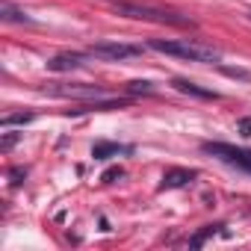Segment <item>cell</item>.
<instances>
[{
  "mask_svg": "<svg viewBox=\"0 0 251 251\" xmlns=\"http://www.w3.org/2000/svg\"><path fill=\"white\" fill-rule=\"evenodd\" d=\"M195 177H198V172H195V169H172V172H166V175H163L160 189H163V192H166V189H180V186L192 183Z\"/></svg>",
  "mask_w": 251,
  "mask_h": 251,
  "instance_id": "obj_8",
  "label": "cell"
},
{
  "mask_svg": "<svg viewBox=\"0 0 251 251\" xmlns=\"http://www.w3.org/2000/svg\"><path fill=\"white\" fill-rule=\"evenodd\" d=\"M0 18H3V21H12V24H33V18H30L24 9L12 6L9 0H3V3H0Z\"/></svg>",
  "mask_w": 251,
  "mask_h": 251,
  "instance_id": "obj_10",
  "label": "cell"
},
{
  "mask_svg": "<svg viewBox=\"0 0 251 251\" xmlns=\"http://www.w3.org/2000/svg\"><path fill=\"white\" fill-rule=\"evenodd\" d=\"M109 9L124 18H136V21H151V24H172V27H192L189 18L169 12V9H154L142 3H130V0H109Z\"/></svg>",
  "mask_w": 251,
  "mask_h": 251,
  "instance_id": "obj_2",
  "label": "cell"
},
{
  "mask_svg": "<svg viewBox=\"0 0 251 251\" xmlns=\"http://www.w3.org/2000/svg\"><path fill=\"white\" fill-rule=\"evenodd\" d=\"M89 56H92V53L65 50V53H56V56L48 62V68H50V71H74V68H83V65L89 62Z\"/></svg>",
  "mask_w": 251,
  "mask_h": 251,
  "instance_id": "obj_6",
  "label": "cell"
},
{
  "mask_svg": "<svg viewBox=\"0 0 251 251\" xmlns=\"http://www.w3.org/2000/svg\"><path fill=\"white\" fill-rule=\"evenodd\" d=\"M222 74H227V77H233V80H251V74H248L245 68H227V65H222Z\"/></svg>",
  "mask_w": 251,
  "mask_h": 251,
  "instance_id": "obj_14",
  "label": "cell"
},
{
  "mask_svg": "<svg viewBox=\"0 0 251 251\" xmlns=\"http://www.w3.org/2000/svg\"><path fill=\"white\" fill-rule=\"evenodd\" d=\"M33 121V112H18V115H3V127H12V124H27Z\"/></svg>",
  "mask_w": 251,
  "mask_h": 251,
  "instance_id": "obj_13",
  "label": "cell"
},
{
  "mask_svg": "<svg viewBox=\"0 0 251 251\" xmlns=\"http://www.w3.org/2000/svg\"><path fill=\"white\" fill-rule=\"evenodd\" d=\"M219 227H222V225H207V227H204L201 233H195V236L189 239V245H192V248H201V245H204V239H207V236H213V233H216Z\"/></svg>",
  "mask_w": 251,
  "mask_h": 251,
  "instance_id": "obj_11",
  "label": "cell"
},
{
  "mask_svg": "<svg viewBox=\"0 0 251 251\" xmlns=\"http://www.w3.org/2000/svg\"><path fill=\"white\" fill-rule=\"evenodd\" d=\"M115 177H121V169H109V172L103 175V183H112Z\"/></svg>",
  "mask_w": 251,
  "mask_h": 251,
  "instance_id": "obj_17",
  "label": "cell"
},
{
  "mask_svg": "<svg viewBox=\"0 0 251 251\" xmlns=\"http://www.w3.org/2000/svg\"><path fill=\"white\" fill-rule=\"evenodd\" d=\"M89 53L95 59H106V62H121V59H133L142 56L139 45H127V42H98L89 48Z\"/></svg>",
  "mask_w": 251,
  "mask_h": 251,
  "instance_id": "obj_4",
  "label": "cell"
},
{
  "mask_svg": "<svg viewBox=\"0 0 251 251\" xmlns=\"http://www.w3.org/2000/svg\"><path fill=\"white\" fill-rule=\"evenodd\" d=\"M18 142V133H9L6 139H3V145H0V148H3V151H12V145Z\"/></svg>",
  "mask_w": 251,
  "mask_h": 251,
  "instance_id": "obj_16",
  "label": "cell"
},
{
  "mask_svg": "<svg viewBox=\"0 0 251 251\" xmlns=\"http://www.w3.org/2000/svg\"><path fill=\"white\" fill-rule=\"evenodd\" d=\"M204 154L239 169V172H248L251 175V148H236V145H227V142H204L201 145Z\"/></svg>",
  "mask_w": 251,
  "mask_h": 251,
  "instance_id": "obj_3",
  "label": "cell"
},
{
  "mask_svg": "<svg viewBox=\"0 0 251 251\" xmlns=\"http://www.w3.org/2000/svg\"><path fill=\"white\" fill-rule=\"evenodd\" d=\"M50 95H59V98H74V100H89V103H98V100H106V92L100 86H89V83H56L50 89Z\"/></svg>",
  "mask_w": 251,
  "mask_h": 251,
  "instance_id": "obj_5",
  "label": "cell"
},
{
  "mask_svg": "<svg viewBox=\"0 0 251 251\" xmlns=\"http://www.w3.org/2000/svg\"><path fill=\"white\" fill-rule=\"evenodd\" d=\"M236 130H239L242 136H251V115H245V118L236 121Z\"/></svg>",
  "mask_w": 251,
  "mask_h": 251,
  "instance_id": "obj_15",
  "label": "cell"
},
{
  "mask_svg": "<svg viewBox=\"0 0 251 251\" xmlns=\"http://www.w3.org/2000/svg\"><path fill=\"white\" fill-rule=\"evenodd\" d=\"M130 145H118V142H95L92 145V157L95 160H112L118 154H130Z\"/></svg>",
  "mask_w": 251,
  "mask_h": 251,
  "instance_id": "obj_9",
  "label": "cell"
},
{
  "mask_svg": "<svg viewBox=\"0 0 251 251\" xmlns=\"http://www.w3.org/2000/svg\"><path fill=\"white\" fill-rule=\"evenodd\" d=\"M151 50H160L166 56H180L189 62H219L222 50L213 45H201V42H189V39H154L148 45Z\"/></svg>",
  "mask_w": 251,
  "mask_h": 251,
  "instance_id": "obj_1",
  "label": "cell"
},
{
  "mask_svg": "<svg viewBox=\"0 0 251 251\" xmlns=\"http://www.w3.org/2000/svg\"><path fill=\"white\" fill-rule=\"evenodd\" d=\"M127 89H130V95H151V92H154V83H148V80H133Z\"/></svg>",
  "mask_w": 251,
  "mask_h": 251,
  "instance_id": "obj_12",
  "label": "cell"
},
{
  "mask_svg": "<svg viewBox=\"0 0 251 251\" xmlns=\"http://www.w3.org/2000/svg\"><path fill=\"white\" fill-rule=\"evenodd\" d=\"M172 86H175L177 92L192 95V98H201V100H219V98H222L219 92L204 89V86H198V83H192V80H186V77H175V80H172Z\"/></svg>",
  "mask_w": 251,
  "mask_h": 251,
  "instance_id": "obj_7",
  "label": "cell"
}]
</instances>
